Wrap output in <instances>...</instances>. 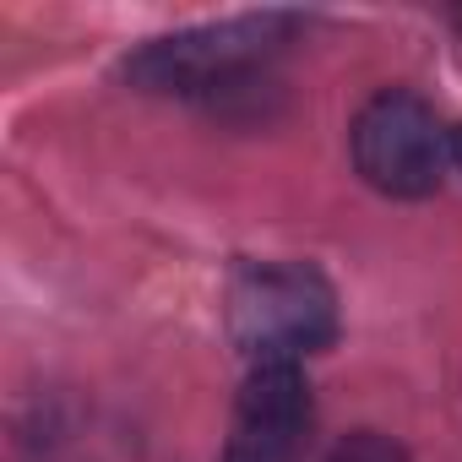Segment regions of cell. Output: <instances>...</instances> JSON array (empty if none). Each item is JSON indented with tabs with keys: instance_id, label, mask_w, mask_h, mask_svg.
Segmentation results:
<instances>
[{
	"instance_id": "cell-1",
	"label": "cell",
	"mask_w": 462,
	"mask_h": 462,
	"mask_svg": "<svg viewBox=\"0 0 462 462\" xmlns=\"http://www.w3.org/2000/svg\"><path fill=\"white\" fill-rule=\"evenodd\" d=\"M228 337L256 365H300L337 337V294L305 262H262L228 283Z\"/></svg>"
},
{
	"instance_id": "cell-2",
	"label": "cell",
	"mask_w": 462,
	"mask_h": 462,
	"mask_svg": "<svg viewBox=\"0 0 462 462\" xmlns=\"http://www.w3.org/2000/svg\"><path fill=\"white\" fill-rule=\"evenodd\" d=\"M294 28V17H235L190 28L180 39H158L142 55L125 60V77L147 93H190V98H217L235 82H245L273 44Z\"/></svg>"
},
{
	"instance_id": "cell-3",
	"label": "cell",
	"mask_w": 462,
	"mask_h": 462,
	"mask_svg": "<svg viewBox=\"0 0 462 462\" xmlns=\"http://www.w3.org/2000/svg\"><path fill=\"white\" fill-rule=\"evenodd\" d=\"M348 142H354V169L381 196H430L451 158V142H446L435 109L408 88L375 93L359 109Z\"/></svg>"
},
{
	"instance_id": "cell-4",
	"label": "cell",
	"mask_w": 462,
	"mask_h": 462,
	"mask_svg": "<svg viewBox=\"0 0 462 462\" xmlns=\"http://www.w3.org/2000/svg\"><path fill=\"white\" fill-rule=\"evenodd\" d=\"M310 440V386L300 365H256L235 402L223 462H300Z\"/></svg>"
},
{
	"instance_id": "cell-5",
	"label": "cell",
	"mask_w": 462,
	"mask_h": 462,
	"mask_svg": "<svg viewBox=\"0 0 462 462\" xmlns=\"http://www.w3.org/2000/svg\"><path fill=\"white\" fill-rule=\"evenodd\" d=\"M327 462H408V451L381 430H354L327 451Z\"/></svg>"
},
{
	"instance_id": "cell-6",
	"label": "cell",
	"mask_w": 462,
	"mask_h": 462,
	"mask_svg": "<svg viewBox=\"0 0 462 462\" xmlns=\"http://www.w3.org/2000/svg\"><path fill=\"white\" fill-rule=\"evenodd\" d=\"M451 163H457V169H462V125H457V131H451Z\"/></svg>"
}]
</instances>
